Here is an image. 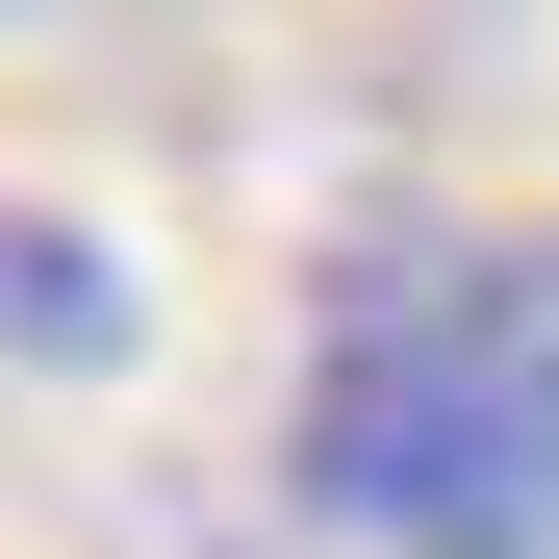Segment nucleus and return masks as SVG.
<instances>
[{
    "instance_id": "1",
    "label": "nucleus",
    "mask_w": 559,
    "mask_h": 559,
    "mask_svg": "<svg viewBox=\"0 0 559 559\" xmlns=\"http://www.w3.org/2000/svg\"><path fill=\"white\" fill-rule=\"evenodd\" d=\"M306 509L356 559H559V229L331 280V331H306Z\"/></svg>"
}]
</instances>
